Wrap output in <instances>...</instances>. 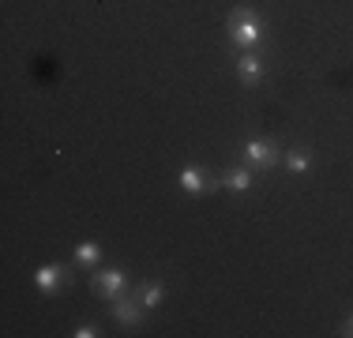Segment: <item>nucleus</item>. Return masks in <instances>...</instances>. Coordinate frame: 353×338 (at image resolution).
Here are the masks:
<instances>
[{
  "mask_svg": "<svg viewBox=\"0 0 353 338\" xmlns=\"http://www.w3.org/2000/svg\"><path fill=\"white\" fill-rule=\"evenodd\" d=\"M263 34H267L263 19H259V12L252 4H241V8H233V12H230V41H233V46H241V49L259 46Z\"/></svg>",
  "mask_w": 353,
  "mask_h": 338,
  "instance_id": "nucleus-1",
  "label": "nucleus"
},
{
  "mask_svg": "<svg viewBox=\"0 0 353 338\" xmlns=\"http://www.w3.org/2000/svg\"><path fill=\"white\" fill-rule=\"evenodd\" d=\"M241 155H245V162L256 166V169H274L282 162V150L274 139H248L245 147H241Z\"/></svg>",
  "mask_w": 353,
  "mask_h": 338,
  "instance_id": "nucleus-2",
  "label": "nucleus"
},
{
  "mask_svg": "<svg viewBox=\"0 0 353 338\" xmlns=\"http://www.w3.org/2000/svg\"><path fill=\"white\" fill-rule=\"evenodd\" d=\"M176 181H181V188L188 192V196H203V192H214L218 184H222V181H214V177L207 173V169H199V166H184Z\"/></svg>",
  "mask_w": 353,
  "mask_h": 338,
  "instance_id": "nucleus-3",
  "label": "nucleus"
},
{
  "mask_svg": "<svg viewBox=\"0 0 353 338\" xmlns=\"http://www.w3.org/2000/svg\"><path fill=\"white\" fill-rule=\"evenodd\" d=\"M143 312H147V308H143L139 293H136V297H124V293H121V297L109 301V316H113L117 324H124V327H136L143 319Z\"/></svg>",
  "mask_w": 353,
  "mask_h": 338,
  "instance_id": "nucleus-4",
  "label": "nucleus"
},
{
  "mask_svg": "<svg viewBox=\"0 0 353 338\" xmlns=\"http://www.w3.org/2000/svg\"><path fill=\"white\" fill-rule=\"evenodd\" d=\"M124 286H128V275H124L121 267H109V270H98V275H94V290L102 293L105 301L121 297V293H124Z\"/></svg>",
  "mask_w": 353,
  "mask_h": 338,
  "instance_id": "nucleus-5",
  "label": "nucleus"
},
{
  "mask_svg": "<svg viewBox=\"0 0 353 338\" xmlns=\"http://www.w3.org/2000/svg\"><path fill=\"white\" fill-rule=\"evenodd\" d=\"M72 278V270L68 267H61V264H46V267H38V275H34V282H38V290L41 293H57L64 282Z\"/></svg>",
  "mask_w": 353,
  "mask_h": 338,
  "instance_id": "nucleus-6",
  "label": "nucleus"
},
{
  "mask_svg": "<svg viewBox=\"0 0 353 338\" xmlns=\"http://www.w3.org/2000/svg\"><path fill=\"white\" fill-rule=\"evenodd\" d=\"M237 75H241L245 87H256V83L267 75V68H263V61H259L256 53H245V57H237Z\"/></svg>",
  "mask_w": 353,
  "mask_h": 338,
  "instance_id": "nucleus-7",
  "label": "nucleus"
},
{
  "mask_svg": "<svg viewBox=\"0 0 353 338\" xmlns=\"http://www.w3.org/2000/svg\"><path fill=\"white\" fill-rule=\"evenodd\" d=\"M285 166H290V173H308V169H312V155H308V147L305 143H301V147H293L290 155H285Z\"/></svg>",
  "mask_w": 353,
  "mask_h": 338,
  "instance_id": "nucleus-8",
  "label": "nucleus"
},
{
  "mask_svg": "<svg viewBox=\"0 0 353 338\" xmlns=\"http://www.w3.org/2000/svg\"><path fill=\"white\" fill-rule=\"evenodd\" d=\"M222 184H225L230 192H248V188H252V173H248V169H225V173H222Z\"/></svg>",
  "mask_w": 353,
  "mask_h": 338,
  "instance_id": "nucleus-9",
  "label": "nucleus"
},
{
  "mask_svg": "<svg viewBox=\"0 0 353 338\" xmlns=\"http://www.w3.org/2000/svg\"><path fill=\"white\" fill-rule=\"evenodd\" d=\"M162 297H165V286L162 282H147V286H143V290H139V301H143V308H158V304H162Z\"/></svg>",
  "mask_w": 353,
  "mask_h": 338,
  "instance_id": "nucleus-10",
  "label": "nucleus"
},
{
  "mask_svg": "<svg viewBox=\"0 0 353 338\" xmlns=\"http://www.w3.org/2000/svg\"><path fill=\"white\" fill-rule=\"evenodd\" d=\"M98 259H102V248H98L94 241H83L79 248H75V264L79 267H94Z\"/></svg>",
  "mask_w": 353,
  "mask_h": 338,
  "instance_id": "nucleus-11",
  "label": "nucleus"
},
{
  "mask_svg": "<svg viewBox=\"0 0 353 338\" xmlns=\"http://www.w3.org/2000/svg\"><path fill=\"white\" fill-rule=\"evenodd\" d=\"M72 335H75V338H98V327H94V324H79Z\"/></svg>",
  "mask_w": 353,
  "mask_h": 338,
  "instance_id": "nucleus-12",
  "label": "nucleus"
},
{
  "mask_svg": "<svg viewBox=\"0 0 353 338\" xmlns=\"http://www.w3.org/2000/svg\"><path fill=\"white\" fill-rule=\"evenodd\" d=\"M342 335H353V316L346 319V324H342Z\"/></svg>",
  "mask_w": 353,
  "mask_h": 338,
  "instance_id": "nucleus-13",
  "label": "nucleus"
}]
</instances>
